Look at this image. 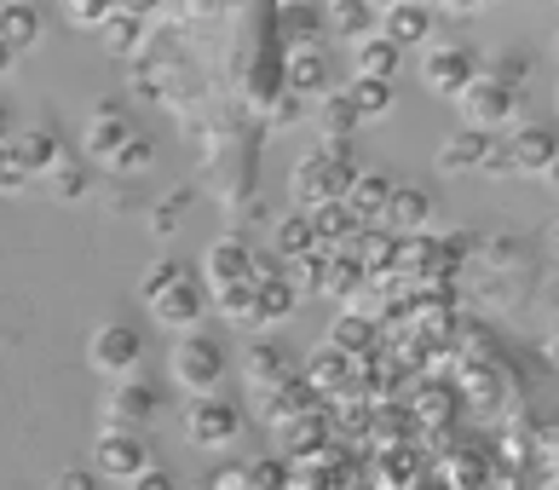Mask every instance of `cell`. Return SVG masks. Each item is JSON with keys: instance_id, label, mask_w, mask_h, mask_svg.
<instances>
[{"instance_id": "cell-1", "label": "cell", "mask_w": 559, "mask_h": 490, "mask_svg": "<svg viewBox=\"0 0 559 490\" xmlns=\"http://www.w3.org/2000/svg\"><path fill=\"white\" fill-rule=\"evenodd\" d=\"M168 370H174V381L185 386V393L209 398L225 381V346L214 335H179L174 352H168Z\"/></svg>"}, {"instance_id": "cell-2", "label": "cell", "mask_w": 559, "mask_h": 490, "mask_svg": "<svg viewBox=\"0 0 559 490\" xmlns=\"http://www.w3.org/2000/svg\"><path fill=\"white\" fill-rule=\"evenodd\" d=\"M139 358H144V340L133 323H98L93 340H87V363L98 375H116V381H133L139 370Z\"/></svg>"}, {"instance_id": "cell-3", "label": "cell", "mask_w": 559, "mask_h": 490, "mask_svg": "<svg viewBox=\"0 0 559 490\" xmlns=\"http://www.w3.org/2000/svg\"><path fill=\"white\" fill-rule=\"evenodd\" d=\"M520 98L525 93H513V87H502V81L479 75V81H467V93L455 98V105H462L473 133H490V128H508V121L520 116Z\"/></svg>"}, {"instance_id": "cell-4", "label": "cell", "mask_w": 559, "mask_h": 490, "mask_svg": "<svg viewBox=\"0 0 559 490\" xmlns=\"http://www.w3.org/2000/svg\"><path fill=\"white\" fill-rule=\"evenodd\" d=\"M237 433H242V410H237V404H225L219 393L197 398L191 410H185V439H191L197 451H225Z\"/></svg>"}, {"instance_id": "cell-5", "label": "cell", "mask_w": 559, "mask_h": 490, "mask_svg": "<svg viewBox=\"0 0 559 490\" xmlns=\"http://www.w3.org/2000/svg\"><path fill=\"white\" fill-rule=\"evenodd\" d=\"M421 81L439 98H462L467 93V81H479V52L473 47H427V58H421Z\"/></svg>"}, {"instance_id": "cell-6", "label": "cell", "mask_w": 559, "mask_h": 490, "mask_svg": "<svg viewBox=\"0 0 559 490\" xmlns=\"http://www.w3.org/2000/svg\"><path fill=\"white\" fill-rule=\"evenodd\" d=\"M202 277H209V295L231 289V283H254V242H248V237L209 242V254H202Z\"/></svg>"}, {"instance_id": "cell-7", "label": "cell", "mask_w": 559, "mask_h": 490, "mask_svg": "<svg viewBox=\"0 0 559 490\" xmlns=\"http://www.w3.org/2000/svg\"><path fill=\"white\" fill-rule=\"evenodd\" d=\"M151 312H156V323L162 330H197L202 323V312H209V289H202V283L185 272L174 289H162L156 300H151Z\"/></svg>"}, {"instance_id": "cell-8", "label": "cell", "mask_w": 559, "mask_h": 490, "mask_svg": "<svg viewBox=\"0 0 559 490\" xmlns=\"http://www.w3.org/2000/svg\"><path fill=\"white\" fill-rule=\"evenodd\" d=\"M128 139H133V116H128V105H121V98H98L93 116H87V156L110 162L121 145H128Z\"/></svg>"}, {"instance_id": "cell-9", "label": "cell", "mask_w": 559, "mask_h": 490, "mask_svg": "<svg viewBox=\"0 0 559 490\" xmlns=\"http://www.w3.org/2000/svg\"><path fill=\"white\" fill-rule=\"evenodd\" d=\"M341 191H346V174H335V168H329V162H318V156H306L300 168H295V179H288V196H295L300 214L323 208V202H341Z\"/></svg>"}, {"instance_id": "cell-10", "label": "cell", "mask_w": 559, "mask_h": 490, "mask_svg": "<svg viewBox=\"0 0 559 490\" xmlns=\"http://www.w3.org/2000/svg\"><path fill=\"white\" fill-rule=\"evenodd\" d=\"M386 202H392V179L376 174V168H358L346 179V191H341V208L358 219V226H381Z\"/></svg>"}, {"instance_id": "cell-11", "label": "cell", "mask_w": 559, "mask_h": 490, "mask_svg": "<svg viewBox=\"0 0 559 490\" xmlns=\"http://www.w3.org/2000/svg\"><path fill=\"white\" fill-rule=\"evenodd\" d=\"M151 467V444L139 433H98V479H139Z\"/></svg>"}, {"instance_id": "cell-12", "label": "cell", "mask_w": 559, "mask_h": 490, "mask_svg": "<svg viewBox=\"0 0 559 490\" xmlns=\"http://www.w3.org/2000/svg\"><path fill=\"white\" fill-rule=\"evenodd\" d=\"M151 416H156V386H144L133 375V381H121L105 404V433H139Z\"/></svg>"}, {"instance_id": "cell-13", "label": "cell", "mask_w": 559, "mask_h": 490, "mask_svg": "<svg viewBox=\"0 0 559 490\" xmlns=\"http://www.w3.org/2000/svg\"><path fill=\"white\" fill-rule=\"evenodd\" d=\"M381 24V40H392V47H427L432 40V7H409V0H392V7L376 12Z\"/></svg>"}, {"instance_id": "cell-14", "label": "cell", "mask_w": 559, "mask_h": 490, "mask_svg": "<svg viewBox=\"0 0 559 490\" xmlns=\"http://www.w3.org/2000/svg\"><path fill=\"white\" fill-rule=\"evenodd\" d=\"M312 410H318V393L300 381V370L288 375V381H277V386H265V393H260V416L272 421V427L300 421V416H312Z\"/></svg>"}, {"instance_id": "cell-15", "label": "cell", "mask_w": 559, "mask_h": 490, "mask_svg": "<svg viewBox=\"0 0 559 490\" xmlns=\"http://www.w3.org/2000/svg\"><path fill=\"white\" fill-rule=\"evenodd\" d=\"M7 145H12L17 168H24L29 179H35V174L47 179V174H52V162L64 156V145H58V133H52V128H40V121H35V128H12Z\"/></svg>"}, {"instance_id": "cell-16", "label": "cell", "mask_w": 559, "mask_h": 490, "mask_svg": "<svg viewBox=\"0 0 559 490\" xmlns=\"http://www.w3.org/2000/svg\"><path fill=\"white\" fill-rule=\"evenodd\" d=\"M427 219H432V196L421 186H392V202H386V214H381V226L392 237H421Z\"/></svg>"}, {"instance_id": "cell-17", "label": "cell", "mask_w": 559, "mask_h": 490, "mask_svg": "<svg viewBox=\"0 0 559 490\" xmlns=\"http://www.w3.org/2000/svg\"><path fill=\"white\" fill-rule=\"evenodd\" d=\"M283 93L323 98L329 93V58L318 47H295V52H288V70H283Z\"/></svg>"}, {"instance_id": "cell-18", "label": "cell", "mask_w": 559, "mask_h": 490, "mask_svg": "<svg viewBox=\"0 0 559 490\" xmlns=\"http://www.w3.org/2000/svg\"><path fill=\"white\" fill-rule=\"evenodd\" d=\"M508 156H513V174H548V168H554V156H559L554 128H513Z\"/></svg>"}, {"instance_id": "cell-19", "label": "cell", "mask_w": 559, "mask_h": 490, "mask_svg": "<svg viewBox=\"0 0 559 490\" xmlns=\"http://www.w3.org/2000/svg\"><path fill=\"white\" fill-rule=\"evenodd\" d=\"M242 370H248V381L265 393V386H277V381L295 375V363H288V352H283L277 340H254V346L242 352Z\"/></svg>"}, {"instance_id": "cell-20", "label": "cell", "mask_w": 559, "mask_h": 490, "mask_svg": "<svg viewBox=\"0 0 559 490\" xmlns=\"http://www.w3.org/2000/svg\"><path fill=\"white\" fill-rule=\"evenodd\" d=\"M485 145H490V133H450L444 145H439V174H479V162H485Z\"/></svg>"}, {"instance_id": "cell-21", "label": "cell", "mask_w": 559, "mask_h": 490, "mask_svg": "<svg viewBox=\"0 0 559 490\" xmlns=\"http://www.w3.org/2000/svg\"><path fill=\"white\" fill-rule=\"evenodd\" d=\"M300 381L312 386V393H341V386L352 381V358H346V352H335V346H318V352L306 358Z\"/></svg>"}, {"instance_id": "cell-22", "label": "cell", "mask_w": 559, "mask_h": 490, "mask_svg": "<svg viewBox=\"0 0 559 490\" xmlns=\"http://www.w3.org/2000/svg\"><path fill=\"white\" fill-rule=\"evenodd\" d=\"M0 40H7L12 52H29L40 40V12L29 0H7V7H0Z\"/></svg>"}, {"instance_id": "cell-23", "label": "cell", "mask_w": 559, "mask_h": 490, "mask_svg": "<svg viewBox=\"0 0 559 490\" xmlns=\"http://www.w3.org/2000/svg\"><path fill=\"white\" fill-rule=\"evenodd\" d=\"M323 439H329V421H323L318 410H312V416H300V421H283V427H277L283 462H300V456H312Z\"/></svg>"}, {"instance_id": "cell-24", "label": "cell", "mask_w": 559, "mask_h": 490, "mask_svg": "<svg viewBox=\"0 0 559 490\" xmlns=\"http://www.w3.org/2000/svg\"><path fill=\"white\" fill-rule=\"evenodd\" d=\"M399 64H404V52L392 47V40H381V35H364L358 40V81H386V87H392Z\"/></svg>"}, {"instance_id": "cell-25", "label": "cell", "mask_w": 559, "mask_h": 490, "mask_svg": "<svg viewBox=\"0 0 559 490\" xmlns=\"http://www.w3.org/2000/svg\"><path fill=\"white\" fill-rule=\"evenodd\" d=\"M318 128H323V139H358V110H352V98H346V87H329L323 98H318Z\"/></svg>"}, {"instance_id": "cell-26", "label": "cell", "mask_w": 559, "mask_h": 490, "mask_svg": "<svg viewBox=\"0 0 559 490\" xmlns=\"http://www.w3.org/2000/svg\"><path fill=\"white\" fill-rule=\"evenodd\" d=\"M295 306H300V295L288 289V277L254 283V323H283V318H295Z\"/></svg>"}, {"instance_id": "cell-27", "label": "cell", "mask_w": 559, "mask_h": 490, "mask_svg": "<svg viewBox=\"0 0 559 490\" xmlns=\"http://www.w3.org/2000/svg\"><path fill=\"white\" fill-rule=\"evenodd\" d=\"M87 186H93V174H87V156H58V162H52V174H47V191H52L58 202H81V196H87Z\"/></svg>"}, {"instance_id": "cell-28", "label": "cell", "mask_w": 559, "mask_h": 490, "mask_svg": "<svg viewBox=\"0 0 559 490\" xmlns=\"http://www.w3.org/2000/svg\"><path fill=\"white\" fill-rule=\"evenodd\" d=\"M98 35H105V47H110L116 58H128V52L139 47V35H144V12H133V7H110V17L98 24Z\"/></svg>"}, {"instance_id": "cell-29", "label": "cell", "mask_w": 559, "mask_h": 490, "mask_svg": "<svg viewBox=\"0 0 559 490\" xmlns=\"http://www.w3.org/2000/svg\"><path fill=\"white\" fill-rule=\"evenodd\" d=\"M369 340H376V323H369L364 312H341L335 323H329V340L323 346H335V352H346V358H364Z\"/></svg>"}, {"instance_id": "cell-30", "label": "cell", "mask_w": 559, "mask_h": 490, "mask_svg": "<svg viewBox=\"0 0 559 490\" xmlns=\"http://www.w3.org/2000/svg\"><path fill=\"white\" fill-rule=\"evenodd\" d=\"M346 98H352V110H358V121H381V116H392V105H399L386 81H352Z\"/></svg>"}, {"instance_id": "cell-31", "label": "cell", "mask_w": 559, "mask_h": 490, "mask_svg": "<svg viewBox=\"0 0 559 490\" xmlns=\"http://www.w3.org/2000/svg\"><path fill=\"white\" fill-rule=\"evenodd\" d=\"M272 242H277V260H283V265L318 249V237H312V226H306V214H288V219H277V237H272Z\"/></svg>"}, {"instance_id": "cell-32", "label": "cell", "mask_w": 559, "mask_h": 490, "mask_svg": "<svg viewBox=\"0 0 559 490\" xmlns=\"http://www.w3.org/2000/svg\"><path fill=\"white\" fill-rule=\"evenodd\" d=\"M323 24L329 29H335V35H369V29H376V7H358V0H335V7H329L323 12Z\"/></svg>"}, {"instance_id": "cell-33", "label": "cell", "mask_w": 559, "mask_h": 490, "mask_svg": "<svg viewBox=\"0 0 559 490\" xmlns=\"http://www.w3.org/2000/svg\"><path fill=\"white\" fill-rule=\"evenodd\" d=\"M214 306L225 312V323H242V330H254V283H231V289H214Z\"/></svg>"}, {"instance_id": "cell-34", "label": "cell", "mask_w": 559, "mask_h": 490, "mask_svg": "<svg viewBox=\"0 0 559 490\" xmlns=\"http://www.w3.org/2000/svg\"><path fill=\"white\" fill-rule=\"evenodd\" d=\"M248 490H295V462H283V456L248 462Z\"/></svg>"}, {"instance_id": "cell-35", "label": "cell", "mask_w": 559, "mask_h": 490, "mask_svg": "<svg viewBox=\"0 0 559 490\" xmlns=\"http://www.w3.org/2000/svg\"><path fill=\"white\" fill-rule=\"evenodd\" d=\"M151 162H156V139H151V133H133L128 145L110 156V168H116V174H144Z\"/></svg>"}, {"instance_id": "cell-36", "label": "cell", "mask_w": 559, "mask_h": 490, "mask_svg": "<svg viewBox=\"0 0 559 490\" xmlns=\"http://www.w3.org/2000/svg\"><path fill=\"white\" fill-rule=\"evenodd\" d=\"M185 208H191V191H168V196L151 208V231H156V237H174V231L185 226Z\"/></svg>"}, {"instance_id": "cell-37", "label": "cell", "mask_w": 559, "mask_h": 490, "mask_svg": "<svg viewBox=\"0 0 559 490\" xmlns=\"http://www.w3.org/2000/svg\"><path fill=\"white\" fill-rule=\"evenodd\" d=\"M318 162H329V168L335 174H358V145H352V139H318V151H312Z\"/></svg>"}, {"instance_id": "cell-38", "label": "cell", "mask_w": 559, "mask_h": 490, "mask_svg": "<svg viewBox=\"0 0 559 490\" xmlns=\"http://www.w3.org/2000/svg\"><path fill=\"white\" fill-rule=\"evenodd\" d=\"M179 277H185V272H179V260H151V272L139 277V295H144V306H151L162 289H174Z\"/></svg>"}, {"instance_id": "cell-39", "label": "cell", "mask_w": 559, "mask_h": 490, "mask_svg": "<svg viewBox=\"0 0 559 490\" xmlns=\"http://www.w3.org/2000/svg\"><path fill=\"white\" fill-rule=\"evenodd\" d=\"M29 186V174L17 168V156H12V145H0V196H17Z\"/></svg>"}, {"instance_id": "cell-40", "label": "cell", "mask_w": 559, "mask_h": 490, "mask_svg": "<svg viewBox=\"0 0 559 490\" xmlns=\"http://www.w3.org/2000/svg\"><path fill=\"white\" fill-rule=\"evenodd\" d=\"M479 174H490V179H502V174H513L508 139H496V133H490V145H485V162H479Z\"/></svg>"}, {"instance_id": "cell-41", "label": "cell", "mask_w": 559, "mask_h": 490, "mask_svg": "<svg viewBox=\"0 0 559 490\" xmlns=\"http://www.w3.org/2000/svg\"><path fill=\"white\" fill-rule=\"evenodd\" d=\"M105 17H110L105 0H70V24H81V29H98Z\"/></svg>"}, {"instance_id": "cell-42", "label": "cell", "mask_w": 559, "mask_h": 490, "mask_svg": "<svg viewBox=\"0 0 559 490\" xmlns=\"http://www.w3.org/2000/svg\"><path fill=\"white\" fill-rule=\"evenodd\" d=\"M300 116H306V98H295V93H272V121H277V128H295Z\"/></svg>"}, {"instance_id": "cell-43", "label": "cell", "mask_w": 559, "mask_h": 490, "mask_svg": "<svg viewBox=\"0 0 559 490\" xmlns=\"http://www.w3.org/2000/svg\"><path fill=\"white\" fill-rule=\"evenodd\" d=\"M202 490H248V462H225L219 474L202 485Z\"/></svg>"}, {"instance_id": "cell-44", "label": "cell", "mask_w": 559, "mask_h": 490, "mask_svg": "<svg viewBox=\"0 0 559 490\" xmlns=\"http://www.w3.org/2000/svg\"><path fill=\"white\" fill-rule=\"evenodd\" d=\"M128 490H179V479L168 474V467H156V462H151L139 479H128Z\"/></svg>"}, {"instance_id": "cell-45", "label": "cell", "mask_w": 559, "mask_h": 490, "mask_svg": "<svg viewBox=\"0 0 559 490\" xmlns=\"http://www.w3.org/2000/svg\"><path fill=\"white\" fill-rule=\"evenodd\" d=\"M52 490H98V474H87V467H64V474L52 479Z\"/></svg>"}, {"instance_id": "cell-46", "label": "cell", "mask_w": 559, "mask_h": 490, "mask_svg": "<svg viewBox=\"0 0 559 490\" xmlns=\"http://www.w3.org/2000/svg\"><path fill=\"white\" fill-rule=\"evenodd\" d=\"M12 64H17V52L7 47V40H0V75H12Z\"/></svg>"}, {"instance_id": "cell-47", "label": "cell", "mask_w": 559, "mask_h": 490, "mask_svg": "<svg viewBox=\"0 0 559 490\" xmlns=\"http://www.w3.org/2000/svg\"><path fill=\"white\" fill-rule=\"evenodd\" d=\"M7 139H12V116L0 110V145H7Z\"/></svg>"}]
</instances>
